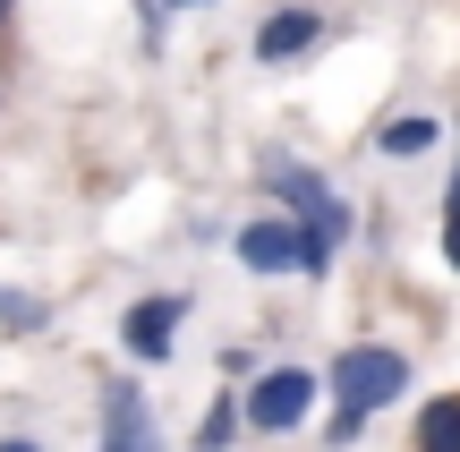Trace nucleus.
<instances>
[{
    "instance_id": "obj_1",
    "label": "nucleus",
    "mask_w": 460,
    "mask_h": 452,
    "mask_svg": "<svg viewBox=\"0 0 460 452\" xmlns=\"http://www.w3.org/2000/svg\"><path fill=\"white\" fill-rule=\"evenodd\" d=\"M324 393H332V419H324V444H358V427L376 419V410H393L401 393H410V359L393 350V341H349V350L324 359Z\"/></svg>"
},
{
    "instance_id": "obj_2",
    "label": "nucleus",
    "mask_w": 460,
    "mask_h": 452,
    "mask_svg": "<svg viewBox=\"0 0 460 452\" xmlns=\"http://www.w3.org/2000/svg\"><path fill=\"white\" fill-rule=\"evenodd\" d=\"M264 188H273L281 214L298 222V273H307V282H324L332 256H341V239H349V222H358V214H349V197L324 180V171L290 163V154H273V163H264Z\"/></svg>"
},
{
    "instance_id": "obj_3",
    "label": "nucleus",
    "mask_w": 460,
    "mask_h": 452,
    "mask_svg": "<svg viewBox=\"0 0 460 452\" xmlns=\"http://www.w3.org/2000/svg\"><path fill=\"white\" fill-rule=\"evenodd\" d=\"M315 393H324V376L298 368V359H281V368H256L239 385V419L256 427V436H290V427H307Z\"/></svg>"
},
{
    "instance_id": "obj_4",
    "label": "nucleus",
    "mask_w": 460,
    "mask_h": 452,
    "mask_svg": "<svg viewBox=\"0 0 460 452\" xmlns=\"http://www.w3.org/2000/svg\"><path fill=\"white\" fill-rule=\"evenodd\" d=\"M188 290H146V299L119 316V350L137 359V368H171L180 359V324H188Z\"/></svg>"
},
{
    "instance_id": "obj_5",
    "label": "nucleus",
    "mask_w": 460,
    "mask_h": 452,
    "mask_svg": "<svg viewBox=\"0 0 460 452\" xmlns=\"http://www.w3.org/2000/svg\"><path fill=\"white\" fill-rule=\"evenodd\" d=\"M94 452H171V436H163V419H154L137 376H102V444Z\"/></svg>"
},
{
    "instance_id": "obj_6",
    "label": "nucleus",
    "mask_w": 460,
    "mask_h": 452,
    "mask_svg": "<svg viewBox=\"0 0 460 452\" xmlns=\"http://www.w3.org/2000/svg\"><path fill=\"white\" fill-rule=\"evenodd\" d=\"M230 256H239L247 273H298V222L290 214H247L239 222V239H230Z\"/></svg>"
},
{
    "instance_id": "obj_7",
    "label": "nucleus",
    "mask_w": 460,
    "mask_h": 452,
    "mask_svg": "<svg viewBox=\"0 0 460 452\" xmlns=\"http://www.w3.org/2000/svg\"><path fill=\"white\" fill-rule=\"evenodd\" d=\"M324 34H332V26H324L315 9H273V17L256 26V43H247V51H256L264 68H290V60H307V51L324 43Z\"/></svg>"
},
{
    "instance_id": "obj_8",
    "label": "nucleus",
    "mask_w": 460,
    "mask_h": 452,
    "mask_svg": "<svg viewBox=\"0 0 460 452\" xmlns=\"http://www.w3.org/2000/svg\"><path fill=\"white\" fill-rule=\"evenodd\" d=\"M418 452H460V393H435L418 410Z\"/></svg>"
},
{
    "instance_id": "obj_9",
    "label": "nucleus",
    "mask_w": 460,
    "mask_h": 452,
    "mask_svg": "<svg viewBox=\"0 0 460 452\" xmlns=\"http://www.w3.org/2000/svg\"><path fill=\"white\" fill-rule=\"evenodd\" d=\"M435 137H444V129H435L427 111H401V120H384V129H376V146L393 154V163H410V154H427Z\"/></svg>"
},
{
    "instance_id": "obj_10",
    "label": "nucleus",
    "mask_w": 460,
    "mask_h": 452,
    "mask_svg": "<svg viewBox=\"0 0 460 452\" xmlns=\"http://www.w3.org/2000/svg\"><path fill=\"white\" fill-rule=\"evenodd\" d=\"M239 385H222L214 393V410H205V419H197V452H230V436H239Z\"/></svg>"
},
{
    "instance_id": "obj_11",
    "label": "nucleus",
    "mask_w": 460,
    "mask_h": 452,
    "mask_svg": "<svg viewBox=\"0 0 460 452\" xmlns=\"http://www.w3.org/2000/svg\"><path fill=\"white\" fill-rule=\"evenodd\" d=\"M43 324H51V307H43V299H26V290H9V282H0V333H17V341H26V333H43Z\"/></svg>"
},
{
    "instance_id": "obj_12",
    "label": "nucleus",
    "mask_w": 460,
    "mask_h": 452,
    "mask_svg": "<svg viewBox=\"0 0 460 452\" xmlns=\"http://www.w3.org/2000/svg\"><path fill=\"white\" fill-rule=\"evenodd\" d=\"M444 256H452V273H460V214L444 222Z\"/></svg>"
},
{
    "instance_id": "obj_13",
    "label": "nucleus",
    "mask_w": 460,
    "mask_h": 452,
    "mask_svg": "<svg viewBox=\"0 0 460 452\" xmlns=\"http://www.w3.org/2000/svg\"><path fill=\"white\" fill-rule=\"evenodd\" d=\"M0 452H43V444H34V436H0Z\"/></svg>"
},
{
    "instance_id": "obj_14",
    "label": "nucleus",
    "mask_w": 460,
    "mask_h": 452,
    "mask_svg": "<svg viewBox=\"0 0 460 452\" xmlns=\"http://www.w3.org/2000/svg\"><path fill=\"white\" fill-rule=\"evenodd\" d=\"M452 214H460V163H452V197H444V222H452Z\"/></svg>"
},
{
    "instance_id": "obj_15",
    "label": "nucleus",
    "mask_w": 460,
    "mask_h": 452,
    "mask_svg": "<svg viewBox=\"0 0 460 452\" xmlns=\"http://www.w3.org/2000/svg\"><path fill=\"white\" fill-rule=\"evenodd\" d=\"M163 9H214V0H163Z\"/></svg>"
},
{
    "instance_id": "obj_16",
    "label": "nucleus",
    "mask_w": 460,
    "mask_h": 452,
    "mask_svg": "<svg viewBox=\"0 0 460 452\" xmlns=\"http://www.w3.org/2000/svg\"><path fill=\"white\" fill-rule=\"evenodd\" d=\"M9 9H17V0H0V26H9Z\"/></svg>"
}]
</instances>
